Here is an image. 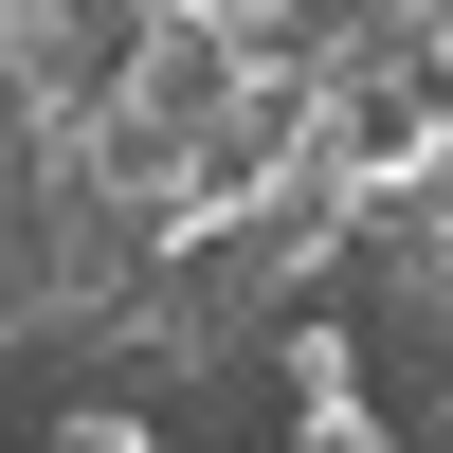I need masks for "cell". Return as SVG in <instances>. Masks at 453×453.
I'll list each match as a JSON object with an SVG mask.
<instances>
[{
    "mask_svg": "<svg viewBox=\"0 0 453 453\" xmlns=\"http://www.w3.org/2000/svg\"><path fill=\"white\" fill-rule=\"evenodd\" d=\"M36 453H164V418H145V399H73Z\"/></svg>",
    "mask_w": 453,
    "mask_h": 453,
    "instance_id": "1",
    "label": "cell"
}]
</instances>
